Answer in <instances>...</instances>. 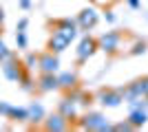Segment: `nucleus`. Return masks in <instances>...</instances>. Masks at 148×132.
Segmentation results:
<instances>
[{
  "label": "nucleus",
  "mask_w": 148,
  "mask_h": 132,
  "mask_svg": "<svg viewBox=\"0 0 148 132\" xmlns=\"http://www.w3.org/2000/svg\"><path fill=\"white\" fill-rule=\"evenodd\" d=\"M2 66V73H5V77L9 79V82H18L20 77L27 73V68H25V64L20 62V60H16V57H9V60H5V62L0 64Z\"/></svg>",
  "instance_id": "obj_1"
},
{
  "label": "nucleus",
  "mask_w": 148,
  "mask_h": 132,
  "mask_svg": "<svg viewBox=\"0 0 148 132\" xmlns=\"http://www.w3.org/2000/svg\"><path fill=\"white\" fill-rule=\"evenodd\" d=\"M84 130H113V126L108 123V121L102 117V114H97V112H88L86 117H82V123H80Z\"/></svg>",
  "instance_id": "obj_2"
},
{
  "label": "nucleus",
  "mask_w": 148,
  "mask_h": 132,
  "mask_svg": "<svg viewBox=\"0 0 148 132\" xmlns=\"http://www.w3.org/2000/svg\"><path fill=\"white\" fill-rule=\"evenodd\" d=\"M58 66H60V62H58L53 51L44 53V55H38V68L42 73H58Z\"/></svg>",
  "instance_id": "obj_3"
},
{
  "label": "nucleus",
  "mask_w": 148,
  "mask_h": 132,
  "mask_svg": "<svg viewBox=\"0 0 148 132\" xmlns=\"http://www.w3.org/2000/svg\"><path fill=\"white\" fill-rule=\"evenodd\" d=\"M69 123H71V121H69L64 114L56 112V114H51V117L44 119V130H56V132H60V130H66Z\"/></svg>",
  "instance_id": "obj_4"
},
{
  "label": "nucleus",
  "mask_w": 148,
  "mask_h": 132,
  "mask_svg": "<svg viewBox=\"0 0 148 132\" xmlns=\"http://www.w3.org/2000/svg\"><path fill=\"white\" fill-rule=\"evenodd\" d=\"M75 29H77V26H75L73 20H69V18L56 20V31H58V33H62V35H64L69 42H73V40H75V33H77Z\"/></svg>",
  "instance_id": "obj_5"
},
{
  "label": "nucleus",
  "mask_w": 148,
  "mask_h": 132,
  "mask_svg": "<svg viewBox=\"0 0 148 132\" xmlns=\"http://www.w3.org/2000/svg\"><path fill=\"white\" fill-rule=\"evenodd\" d=\"M95 49H97V42H95L93 38H84L80 42V46H77V62H80V64L86 62L88 57L95 53Z\"/></svg>",
  "instance_id": "obj_6"
},
{
  "label": "nucleus",
  "mask_w": 148,
  "mask_h": 132,
  "mask_svg": "<svg viewBox=\"0 0 148 132\" xmlns=\"http://www.w3.org/2000/svg\"><path fill=\"white\" fill-rule=\"evenodd\" d=\"M119 40H122V35L119 33H115V31H111V33H104L102 38H99V46L104 51H108V53H115V51L119 49Z\"/></svg>",
  "instance_id": "obj_7"
},
{
  "label": "nucleus",
  "mask_w": 148,
  "mask_h": 132,
  "mask_svg": "<svg viewBox=\"0 0 148 132\" xmlns=\"http://www.w3.org/2000/svg\"><path fill=\"white\" fill-rule=\"evenodd\" d=\"M60 114H64L69 121H75L77 119V104H75L71 97H64V99L60 101V110H58Z\"/></svg>",
  "instance_id": "obj_8"
},
{
  "label": "nucleus",
  "mask_w": 148,
  "mask_h": 132,
  "mask_svg": "<svg viewBox=\"0 0 148 132\" xmlns=\"http://www.w3.org/2000/svg\"><path fill=\"white\" fill-rule=\"evenodd\" d=\"M58 88V75L56 73H42L40 77V84H38V90L40 93H51Z\"/></svg>",
  "instance_id": "obj_9"
},
{
  "label": "nucleus",
  "mask_w": 148,
  "mask_h": 132,
  "mask_svg": "<svg viewBox=\"0 0 148 132\" xmlns=\"http://www.w3.org/2000/svg\"><path fill=\"white\" fill-rule=\"evenodd\" d=\"M77 24L86 31V29H93V26L97 24V13L93 11V9H84L80 13V18H77Z\"/></svg>",
  "instance_id": "obj_10"
},
{
  "label": "nucleus",
  "mask_w": 148,
  "mask_h": 132,
  "mask_svg": "<svg viewBox=\"0 0 148 132\" xmlns=\"http://www.w3.org/2000/svg\"><path fill=\"white\" fill-rule=\"evenodd\" d=\"M69 40L62 35V33H58V31H53V35L49 38V51H53V53H62V51L69 46Z\"/></svg>",
  "instance_id": "obj_11"
},
{
  "label": "nucleus",
  "mask_w": 148,
  "mask_h": 132,
  "mask_svg": "<svg viewBox=\"0 0 148 132\" xmlns=\"http://www.w3.org/2000/svg\"><path fill=\"white\" fill-rule=\"evenodd\" d=\"M75 86H77V75H75V73H60V75H58V88L73 90Z\"/></svg>",
  "instance_id": "obj_12"
},
{
  "label": "nucleus",
  "mask_w": 148,
  "mask_h": 132,
  "mask_svg": "<svg viewBox=\"0 0 148 132\" xmlns=\"http://www.w3.org/2000/svg\"><path fill=\"white\" fill-rule=\"evenodd\" d=\"M99 101H102L104 106H117L119 101H122V93H119V90H108V93L102 90V93H99Z\"/></svg>",
  "instance_id": "obj_13"
},
{
  "label": "nucleus",
  "mask_w": 148,
  "mask_h": 132,
  "mask_svg": "<svg viewBox=\"0 0 148 132\" xmlns=\"http://www.w3.org/2000/svg\"><path fill=\"white\" fill-rule=\"evenodd\" d=\"M27 110H29V119H27V121H33V123H38V121H42V119H44V108L40 106V104H31Z\"/></svg>",
  "instance_id": "obj_14"
},
{
  "label": "nucleus",
  "mask_w": 148,
  "mask_h": 132,
  "mask_svg": "<svg viewBox=\"0 0 148 132\" xmlns=\"http://www.w3.org/2000/svg\"><path fill=\"white\" fill-rule=\"evenodd\" d=\"M9 119H13V121H27V119H29V110H27V108H11Z\"/></svg>",
  "instance_id": "obj_15"
},
{
  "label": "nucleus",
  "mask_w": 148,
  "mask_h": 132,
  "mask_svg": "<svg viewBox=\"0 0 148 132\" xmlns=\"http://www.w3.org/2000/svg\"><path fill=\"white\" fill-rule=\"evenodd\" d=\"M130 123H133V126H142V123H146V112H144V110H133V112H130Z\"/></svg>",
  "instance_id": "obj_16"
},
{
  "label": "nucleus",
  "mask_w": 148,
  "mask_h": 132,
  "mask_svg": "<svg viewBox=\"0 0 148 132\" xmlns=\"http://www.w3.org/2000/svg\"><path fill=\"white\" fill-rule=\"evenodd\" d=\"M25 68L27 70H33V68H38V55H33V53H29V55L25 57Z\"/></svg>",
  "instance_id": "obj_17"
},
{
  "label": "nucleus",
  "mask_w": 148,
  "mask_h": 132,
  "mask_svg": "<svg viewBox=\"0 0 148 132\" xmlns=\"http://www.w3.org/2000/svg\"><path fill=\"white\" fill-rule=\"evenodd\" d=\"M18 84L22 86V90H33V82H31V77L27 75V73H25V75H22V77L18 79Z\"/></svg>",
  "instance_id": "obj_18"
},
{
  "label": "nucleus",
  "mask_w": 148,
  "mask_h": 132,
  "mask_svg": "<svg viewBox=\"0 0 148 132\" xmlns=\"http://www.w3.org/2000/svg\"><path fill=\"white\" fill-rule=\"evenodd\" d=\"M9 57H11V53H9V49L5 46V42L0 40V64L5 62V60H9Z\"/></svg>",
  "instance_id": "obj_19"
},
{
  "label": "nucleus",
  "mask_w": 148,
  "mask_h": 132,
  "mask_svg": "<svg viewBox=\"0 0 148 132\" xmlns=\"http://www.w3.org/2000/svg\"><path fill=\"white\" fill-rule=\"evenodd\" d=\"M11 104H9V101H0V114H2V117H9V114H11Z\"/></svg>",
  "instance_id": "obj_20"
},
{
  "label": "nucleus",
  "mask_w": 148,
  "mask_h": 132,
  "mask_svg": "<svg viewBox=\"0 0 148 132\" xmlns=\"http://www.w3.org/2000/svg\"><path fill=\"white\" fill-rule=\"evenodd\" d=\"M16 42H18L20 49H27V35H25V31H18V35H16Z\"/></svg>",
  "instance_id": "obj_21"
},
{
  "label": "nucleus",
  "mask_w": 148,
  "mask_h": 132,
  "mask_svg": "<svg viewBox=\"0 0 148 132\" xmlns=\"http://www.w3.org/2000/svg\"><path fill=\"white\" fill-rule=\"evenodd\" d=\"M133 123L130 121H124V123H117V126H113V130H133Z\"/></svg>",
  "instance_id": "obj_22"
},
{
  "label": "nucleus",
  "mask_w": 148,
  "mask_h": 132,
  "mask_svg": "<svg viewBox=\"0 0 148 132\" xmlns=\"http://www.w3.org/2000/svg\"><path fill=\"white\" fill-rule=\"evenodd\" d=\"M142 86H144V95L148 97V77H144V79H142Z\"/></svg>",
  "instance_id": "obj_23"
},
{
  "label": "nucleus",
  "mask_w": 148,
  "mask_h": 132,
  "mask_svg": "<svg viewBox=\"0 0 148 132\" xmlns=\"http://www.w3.org/2000/svg\"><path fill=\"white\" fill-rule=\"evenodd\" d=\"M20 7H22V9H29V7H31V0H20Z\"/></svg>",
  "instance_id": "obj_24"
},
{
  "label": "nucleus",
  "mask_w": 148,
  "mask_h": 132,
  "mask_svg": "<svg viewBox=\"0 0 148 132\" xmlns=\"http://www.w3.org/2000/svg\"><path fill=\"white\" fill-rule=\"evenodd\" d=\"M27 29V20H20V24H18V31H25Z\"/></svg>",
  "instance_id": "obj_25"
},
{
  "label": "nucleus",
  "mask_w": 148,
  "mask_h": 132,
  "mask_svg": "<svg viewBox=\"0 0 148 132\" xmlns=\"http://www.w3.org/2000/svg\"><path fill=\"white\" fill-rule=\"evenodd\" d=\"M130 2V7H139V0H128Z\"/></svg>",
  "instance_id": "obj_26"
},
{
  "label": "nucleus",
  "mask_w": 148,
  "mask_h": 132,
  "mask_svg": "<svg viewBox=\"0 0 148 132\" xmlns=\"http://www.w3.org/2000/svg\"><path fill=\"white\" fill-rule=\"evenodd\" d=\"M2 20H5V16H2V9H0V24H2Z\"/></svg>",
  "instance_id": "obj_27"
}]
</instances>
